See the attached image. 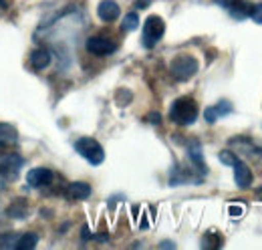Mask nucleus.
<instances>
[{"label":"nucleus","instance_id":"f257e3e1","mask_svg":"<svg viewBox=\"0 0 262 250\" xmlns=\"http://www.w3.org/2000/svg\"><path fill=\"white\" fill-rule=\"evenodd\" d=\"M198 103L192 97H180L171 103L169 119L178 125H192L198 119Z\"/></svg>","mask_w":262,"mask_h":250},{"label":"nucleus","instance_id":"f03ea898","mask_svg":"<svg viewBox=\"0 0 262 250\" xmlns=\"http://www.w3.org/2000/svg\"><path fill=\"white\" fill-rule=\"evenodd\" d=\"M75 150H77L79 156H83L89 163H93V165L103 163V159H105V150L101 148V143H99L97 139H93V137H81V139H77Z\"/></svg>","mask_w":262,"mask_h":250},{"label":"nucleus","instance_id":"7ed1b4c3","mask_svg":"<svg viewBox=\"0 0 262 250\" xmlns=\"http://www.w3.org/2000/svg\"><path fill=\"white\" fill-rule=\"evenodd\" d=\"M164 32H165L164 18H160V16H156V14L147 16L145 23H143V36H141L143 47H145V49H154V47L158 45V40L164 36Z\"/></svg>","mask_w":262,"mask_h":250},{"label":"nucleus","instance_id":"20e7f679","mask_svg":"<svg viewBox=\"0 0 262 250\" xmlns=\"http://www.w3.org/2000/svg\"><path fill=\"white\" fill-rule=\"evenodd\" d=\"M169 71L178 81H188L198 73V61L190 55H180L171 61Z\"/></svg>","mask_w":262,"mask_h":250},{"label":"nucleus","instance_id":"39448f33","mask_svg":"<svg viewBox=\"0 0 262 250\" xmlns=\"http://www.w3.org/2000/svg\"><path fill=\"white\" fill-rule=\"evenodd\" d=\"M85 47H87V51H89L91 55H97V57L111 55V53H115V49H117V45H115L111 38H107V36H91V38H87Z\"/></svg>","mask_w":262,"mask_h":250},{"label":"nucleus","instance_id":"423d86ee","mask_svg":"<svg viewBox=\"0 0 262 250\" xmlns=\"http://www.w3.org/2000/svg\"><path fill=\"white\" fill-rule=\"evenodd\" d=\"M97 14L103 23H113V20L119 18L121 8H119V4L115 0H101L97 6Z\"/></svg>","mask_w":262,"mask_h":250},{"label":"nucleus","instance_id":"0eeeda50","mask_svg":"<svg viewBox=\"0 0 262 250\" xmlns=\"http://www.w3.org/2000/svg\"><path fill=\"white\" fill-rule=\"evenodd\" d=\"M53 172L49 170V168H34L31 170L29 174H27V182H29V186L33 187H42V186H49L51 182H53Z\"/></svg>","mask_w":262,"mask_h":250},{"label":"nucleus","instance_id":"6e6552de","mask_svg":"<svg viewBox=\"0 0 262 250\" xmlns=\"http://www.w3.org/2000/svg\"><path fill=\"white\" fill-rule=\"evenodd\" d=\"M234 182H236V186L242 187V190H246V187L252 186V180H254V176H252V172H250V168L244 163V161H236L234 165Z\"/></svg>","mask_w":262,"mask_h":250},{"label":"nucleus","instance_id":"1a4fd4ad","mask_svg":"<svg viewBox=\"0 0 262 250\" xmlns=\"http://www.w3.org/2000/svg\"><path fill=\"white\" fill-rule=\"evenodd\" d=\"M228 113H232V103L230 101H218L214 107H208L204 111V119L208 123H216V119H220V117H224Z\"/></svg>","mask_w":262,"mask_h":250},{"label":"nucleus","instance_id":"9d476101","mask_svg":"<svg viewBox=\"0 0 262 250\" xmlns=\"http://www.w3.org/2000/svg\"><path fill=\"white\" fill-rule=\"evenodd\" d=\"M252 8H254V4H250V2H246V0H232V4H230L226 10L230 12L232 18L244 20V18H248V16L252 14Z\"/></svg>","mask_w":262,"mask_h":250},{"label":"nucleus","instance_id":"9b49d317","mask_svg":"<svg viewBox=\"0 0 262 250\" xmlns=\"http://www.w3.org/2000/svg\"><path fill=\"white\" fill-rule=\"evenodd\" d=\"M188 156L192 159V163L200 170V174H208L206 170V163H204V152H202V143L198 139H192L188 143Z\"/></svg>","mask_w":262,"mask_h":250},{"label":"nucleus","instance_id":"f8f14e48","mask_svg":"<svg viewBox=\"0 0 262 250\" xmlns=\"http://www.w3.org/2000/svg\"><path fill=\"white\" fill-rule=\"evenodd\" d=\"M23 165V157L16 156V154H10V156H0V174L8 176V172L14 176Z\"/></svg>","mask_w":262,"mask_h":250},{"label":"nucleus","instance_id":"ddd939ff","mask_svg":"<svg viewBox=\"0 0 262 250\" xmlns=\"http://www.w3.org/2000/svg\"><path fill=\"white\" fill-rule=\"evenodd\" d=\"M18 139V133L12 125L8 123H0V150L8 148V145H14Z\"/></svg>","mask_w":262,"mask_h":250},{"label":"nucleus","instance_id":"4468645a","mask_svg":"<svg viewBox=\"0 0 262 250\" xmlns=\"http://www.w3.org/2000/svg\"><path fill=\"white\" fill-rule=\"evenodd\" d=\"M67 194L73 200H87L91 196V186L85 184V182H73L71 186L67 187Z\"/></svg>","mask_w":262,"mask_h":250},{"label":"nucleus","instance_id":"2eb2a0df","mask_svg":"<svg viewBox=\"0 0 262 250\" xmlns=\"http://www.w3.org/2000/svg\"><path fill=\"white\" fill-rule=\"evenodd\" d=\"M31 62H33L34 69H47L51 65V53L47 49H34L31 53Z\"/></svg>","mask_w":262,"mask_h":250},{"label":"nucleus","instance_id":"dca6fc26","mask_svg":"<svg viewBox=\"0 0 262 250\" xmlns=\"http://www.w3.org/2000/svg\"><path fill=\"white\" fill-rule=\"evenodd\" d=\"M36 242H38V236H36L34 232H29V234H18V240H16L14 248L16 250H31V248L36 246Z\"/></svg>","mask_w":262,"mask_h":250},{"label":"nucleus","instance_id":"f3484780","mask_svg":"<svg viewBox=\"0 0 262 250\" xmlns=\"http://www.w3.org/2000/svg\"><path fill=\"white\" fill-rule=\"evenodd\" d=\"M137 27H139V16H137V12L125 14V18H123V23H121V29H123V31H135Z\"/></svg>","mask_w":262,"mask_h":250},{"label":"nucleus","instance_id":"a211bd4d","mask_svg":"<svg viewBox=\"0 0 262 250\" xmlns=\"http://www.w3.org/2000/svg\"><path fill=\"white\" fill-rule=\"evenodd\" d=\"M16 240H18V234H4V236L0 238V246H2V248H14Z\"/></svg>","mask_w":262,"mask_h":250},{"label":"nucleus","instance_id":"6ab92c4d","mask_svg":"<svg viewBox=\"0 0 262 250\" xmlns=\"http://www.w3.org/2000/svg\"><path fill=\"white\" fill-rule=\"evenodd\" d=\"M220 161L224 163V165H234L236 161H238V156L236 154H232V152H228V150H224V152H220Z\"/></svg>","mask_w":262,"mask_h":250},{"label":"nucleus","instance_id":"aec40b11","mask_svg":"<svg viewBox=\"0 0 262 250\" xmlns=\"http://www.w3.org/2000/svg\"><path fill=\"white\" fill-rule=\"evenodd\" d=\"M250 18H252L256 25H262V4H256V6L252 8V14H250Z\"/></svg>","mask_w":262,"mask_h":250},{"label":"nucleus","instance_id":"412c9836","mask_svg":"<svg viewBox=\"0 0 262 250\" xmlns=\"http://www.w3.org/2000/svg\"><path fill=\"white\" fill-rule=\"evenodd\" d=\"M228 214L230 216H242V214H244V208H242V206H230Z\"/></svg>","mask_w":262,"mask_h":250},{"label":"nucleus","instance_id":"4be33fe9","mask_svg":"<svg viewBox=\"0 0 262 250\" xmlns=\"http://www.w3.org/2000/svg\"><path fill=\"white\" fill-rule=\"evenodd\" d=\"M147 121H151L154 125H160L162 115H160V113H149V115H147Z\"/></svg>","mask_w":262,"mask_h":250},{"label":"nucleus","instance_id":"5701e85b","mask_svg":"<svg viewBox=\"0 0 262 250\" xmlns=\"http://www.w3.org/2000/svg\"><path fill=\"white\" fill-rule=\"evenodd\" d=\"M151 4V0H135V8L139 10V8H147Z\"/></svg>","mask_w":262,"mask_h":250},{"label":"nucleus","instance_id":"b1692460","mask_svg":"<svg viewBox=\"0 0 262 250\" xmlns=\"http://www.w3.org/2000/svg\"><path fill=\"white\" fill-rule=\"evenodd\" d=\"M160 246H162V248H176V244H173V242H169V240H164Z\"/></svg>","mask_w":262,"mask_h":250},{"label":"nucleus","instance_id":"393cba45","mask_svg":"<svg viewBox=\"0 0 262 250\" xmlns=\"http://www.w3.org/2000/svg\"><path fill=\"white\" fill-rule=\"evenodd\" d=\"M216 2H218L220 6H224V8H228L230 4H232V0H216Z\"/></svg>","mask_w":262,"mask_h":250},{"label":"nucleus","instance_id":"a878e982","mask_svg":"<svg viewBox=\"0 0 262 250\" xmlns=\"http://www.w3.org/2000/svg\"><path fill=\"white\" fill-rule=\"evenodd\" d=\"M89 238H91V232L87 228H83V240H89Z\"/></svg>","mask_w":262,"mask_h":250},{"label":"nucleus","instance_id":"bb28decb","mask_svg":"<svg viewBox=\"0 0 262 250\" xmlns=\"http://www.w3.org/2000/svg\"><path fill=\"white\" fill-rule=\"evenodd\" d=\"M256 196H258V198H260V200H262V186L258 187V190H256Z\"/></svg>","mask_w":262,"mask_h":250},{"label":"nucleus","instance_id":"cd10ccee","mask_svg":"<svg viewBox=\"0 0 262 250\" xmlns=\"http://www.w3.org/2000/svg\"><path fill=\"white\" fill-rule=\"evenodd\" d=\"M254 154H258V156L262 157V148H260V150H254Z\"/></svg>","mask_w":262,"mask_h":250}]
</instances>
